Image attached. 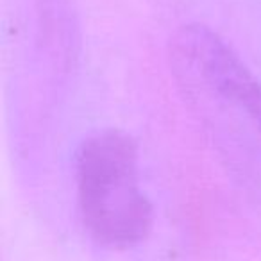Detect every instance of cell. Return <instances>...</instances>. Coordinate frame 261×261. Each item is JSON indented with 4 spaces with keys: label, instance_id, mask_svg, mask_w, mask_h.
Wrapping results in <instances>:
<instances>
[{
    "label": "cell",
    "instance_id": "cell-1",
    "mask_svg": "<svg viewBox=\"0 0 261 261\" xmlns=\"http://www.w3.org/2000/svg\"><path fill=\"white\" fill-rule=\"evenodd\" d=\"M135 140L118 129L95 133L75 156L77 202L86 231L109 249H129L152 227V204L138 181Z\"/></svg>",
    "mask_w": 261,
    "mask_h": 261
},
{
    "label": "cell",
    "instance_id": "cell-2",
    "mask_svg": "<svg viewBox=\"0 0 261 261\" xmlns=\"http://www.w3.org/2000/svg\"><path fill=\"white\" fill-rule=\"evenodd\" d=\"M172 59L195 98H206L261 140V84L240 56L211 29L186 25L172 41Z\"/></svg>",
    "mask_w": 261,
    "mask_h": 261
}]
</instances>
